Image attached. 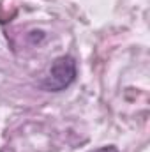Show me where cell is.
<instances>
[{
	"instance_id": "6da1fadb",
	"label": "cell",
	"mask_w": 150,
	"mask_h": 152,
	"mask_svg": "<svg viewBox=\"0 0 150 152\" xmlns=\"http://www.w3.org/2000/svg\"><path fill=\"white\" fill-rule=\"evenodd\" d=\"M74 80H76L74 58L69 57V55H64V57H58L51 64L48 75L41 81V88L48 90V92H60V90H66Z\"/></svg>"
},
{
	"instance_id": "7a4b0ae2",
	"label": "cell",
	"mask_w": 150,
	"mask_h": 152,
	"mask_svg": "<svg viewBox=\"0 0 150 152\" xmlns=\"http://www.w3.org/2000/svg\"><path fill=\"white\" fill-rule=\"evenodd\" d=\"M90 152H120L115 145H104V147H99L95 151H90Z\"/></svg>"
}]
</instances>
